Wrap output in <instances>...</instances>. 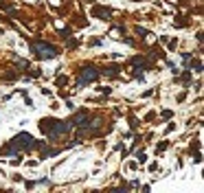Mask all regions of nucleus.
Returning <instances> with one entry per match:
<instances>
[{"instance_id": "obj_1", "label": "nucleus", "mask_w": 204, "mask_h": 193, "mask_svg": "<svg viewBox=\"0 0 204 193\" xmlns=\"http://www.w3.org/2000/svg\"><path fill=\"white\" fill-rule=\"evenodd\" d=\"M33 51L40 55V57H55V55H57L55 46H51V44H42V42L33 44Z\"/></svg>"}]
</instances>
